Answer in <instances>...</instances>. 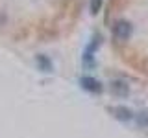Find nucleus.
Instances as JSON below:
<instances>
[{"mask_svg":"<svg viewBox=\"0 0 148 138\" xmlns=\"http://www.w3.org/2000/svg\"><path fill=\"white\" fill-rule=\"evenodd\" d=\"M111 31H113V37L120 43H126L130 41V37L133 33V26L130 20H124V18H119V20L113 22V26H111Z\"/></svg>","mask_w":148,"mask_h":138,"instance_id":"1","label":"nucleus"},{"mask_svg":"<svg viewBox=\"0 0 148 138\" xmlns=\"http://www.w3.org/2000/svg\"><path fill=\"white\" fill-rule=\"evenodd\" d=\"M80 85H82L83 90L91 92V94H102V90H104L102 83L98 79H95L92 76H82L80 77Z\"/></svg>","mask_w":148,"mask_h":138,"instance_id":"2","label":"nucleus"},{"mask_svg":"<svg viewBox=\"0 0 148 138\" xmlns=\"http://www.w3.org/2000/svg\"><path fill=\"white\" fill-rule=\"evenodd\" d=\"M98 44H100V41H95V43H91L85 48L83 57H82V63H83V66H85V68H92L96 64V61H95V52H96V48H98Z\"/></svg>","mask_w":148,"mask_h":138,"instance_id":"3","label":"nucleus"},{"mask_svg":"<svg viewBox=\"0 0 148 138\" xmlns=\"http://www.w3.org/2000/svg\"><path fill=\"white\" fill-rule=\"evenodd\" d=\"M109 90L113 92L115 96H119V98H126V96L130 94V87H128V83H126V81H122V79H115V81H111V83H109Z\"/></svg>","mask_w":148,"mask_h":138,"instance_id":"4","label":"nucleus"},{"mask_svg":"<svg viewBox=\"0 0 148 138\" xmlns=\"http://www.w3.org/2000/svg\"><path fill=\"white\" fill-rule=\"evenodd\" d=\"M109 112L113 114L117 120H120V122H130V120L133 118V110L128 109V107H122V105H117V107H111Z\"/></svg>","mask_w":148,"mask_h":138,"instance_id":"5","label":"nucleus"},{"mask_svg":"<svg viewBox=\"0 0 148 138\" xmlns=\"http://www.w3.org/2000/svg\"><path fill=\"white\" fill-rule=\"evenodd\" d=\"M35 64H37V68H39L41 72H52V61L48 59V55H45V53H39V55H35Z\"/></svg>","mask_w":148,"mask_h":138,"instance_id":"6","label":"nucleus"},{"mask_svg":"<svg viewBox=\"0 0 148 138\" xmlns=\"http://www.w3.org/2000/svg\"><path fill=\"white\" fill-rule=\"evenodd\" d=\"M102 4H104V0H91V2H89V9H91L92 15H98V13H100Z\"/></svg>","mask_w":148,"mask_h":138,"instance_id":"7","label":"nucleus"},{"mask_svg":"<svg viewBox=\"0 0 148 138\" xmlns=\"http://www.w3.org/2000/svg\"><path fill=\"white\" fill-rule=\"evenodd\" d=\"M137 123L141 127H148V112H139L137 114Z\"/></svg>","mask_w":148,"mask_h":138,"instance_id":"8","label":"nucleus"}]
</instances>
